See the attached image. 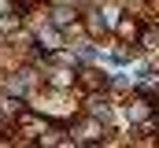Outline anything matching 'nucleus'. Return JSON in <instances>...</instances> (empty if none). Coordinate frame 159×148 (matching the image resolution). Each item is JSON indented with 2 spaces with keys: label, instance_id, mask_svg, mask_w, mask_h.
Instances as JSON below:
<instances>
[{
  "label": "nucleus",
  "instance_id": "f257e3e1",
  "mask_svg": "<svg viewBox=\"0 0 159 148\" xmlns=\"http://www.w3.org/2000/svg\"><path fill=\"white\" fill-rule=\"evenodd\" d=\"M148 96H144V93H141V96H133V100H129V108H126V115H129V122H144V118H148Z\"/></svg>",
  "mask_w": 159,
  "mask_h": 148
},
{
  "label": "nucleus",
  "instance_id": "f03ea898",
  "mask_svg": "<svg viewBox=\"0 0 159 148\" xmlns=\"http://www.w3.org/2000/svg\"><path fill=\"white\" fill-rule=\"evenodd\" d=\"M19 126H22L30 137H37V133H44V126H48V122L37 118V115H30V111H22V115H19Z\"/></svg>",
  "mask_w": 159,
  "mask_h": 148
},
{
  "label": "nucleus",
  "instance_id": "7ed1b4c3",
  "mask_svg": "<svg viewBox=\"0 0 159 148\" xmlns=\"http://www.w3.org/2000/svg\"><path fill=\"white\" fill-rule=\"evenodd\" d=\"M115 30H119L122 41H129V44H133V41L141 37V22H137V19H119V26H115Z\"/></svg>",
  "mask_w": 159,
  "mask_h": 148
},
{
  "label": "nucleus",
  "instance_id": "20e7f679",
  "mask_svg": "<svg viewBox=\"0 0 159 148\" xmlns=\"http://www.w3.org/2000/svg\"><path fill=\"white\" fill-rule=\"evenodd\" d=\"M48 85H52V89H70V85H78V74H70V71H52Z\"/></svg>",
  "mask_w": 159,
  "mask_h": 148
},
{
  "label": "nucleus",
  "instance_id": "39448f33",
  "mask_svg": "<svg viewBox=\"0 0 159 148\" xmlns=\"http://www.w3.org/2000/svg\"><path fill=\"white\" fill-rule=\"evenodd\" d=\"M37 41L44 44V52H59V44H63V41H59V34H56V30H48V26L37 34Z\"/></svg>",
  "mask_w": 159,
  "mask_h": 148
},
{
  "label": "nucleus",
  "instance_id": "423d86ee",
  "mask_svg": "<svg viewBox=\"0 0 159 148\" xmlns=\"http://www.w3.org/2000/svg\"><path fill=\"white\" fill-rule=\"evenodd\" d=\"M89 115H93V118H104V122L111 118V111H107V104H104V100H89Z\"/></svg>",
  "mask_w": 159,
  "mask_h": 148
},
{
  "label": "nucleus",
  "instance_id": "0eeeda50",
  "mask_svg": "<svg viewBox=\"0 0 159 148\" xmlns=\"http://www.w3.org/2000/svg\"><path fill=\"white\" fill-rule=\"evenodd\" d=\"M52 22H56V26H67V22L74 26V11H67V7H56V11H52Z\"/></svg>",
  "mask_w": 159,
  "mask_h": 148
},
{
  "label": "nucleus",
  "instance_id": "6e6552de",
  "mask_svg": "<svg viewBox=\"0 0 159 148\" xmlns=\"http://www.w3.org/2000/svg\"><path fill=\"white\" fill-rule=\"evenodd\" d=\"M11 30H19V15L11 11V15H0V34H11Z\"/></svg>",
  "mask_w": 159,
  "mask_h": 148
},
{
  "label": "nucleus",
  "instance_id": "1a4fd4ad",
  "mask_svg": "<svg viewBox=\"0 0 159 148\" xmlns=\"http://www.w3.org/2000/svg\"><path fill=\"white\" fill-rule=\"evenodd\" d=\"M22 89H26V74H15V78H7V93H15V96H19Z\"/></svg>",
  "mask_w": 159,
  "mask_h": 148
},
{
  "label": "nucleus",
  "instance_id": "9d476101",
  "mask_svg": "<svg viewBox=\"0 0 159 148\" xmlns=\"http://www.w3.org/2000/svg\"><path fill=\"white\" fill-rule=\"evenodd\" d=\"M100 133H104V130H100L96 122H85V126H81V141H96Z\"/></svg>",
  "mask_w": 159,
  "mask_h": 148
},
{
  "label": "nucleus",
  "instance_id": "9b49d317",
  "mask_svg": "<svg viewBox=\"0 0 159 148\" xmlns=\"http://www.w3.org/2000/svg\"><path fill=\"white\" fill-rule=\"evenodd\" d=\"M104 81H107V78L100 71H85V85H104Z\"/></svg>",
  "mask_w": 159,
  "mask_h": 148
},
{
  "label": "nucleus",
  "instance_id": "f8f14e48",
  "mask_svg": "<svg viewBox=\"0 0 159 148\" xmlns=\"http://www.w3.org/2000/svg\"><path fill=\"white\" fill-rule=\"evenodd\" d=\"M104 26H119V11L115 7H104Z\"/></svg>",
  "mask_w": 159,
  "mask_h": 148
},
{
  "label": "nucleus",
  "instance_id": "ddd939ff",
  "mask_svg": "<svg viewBox=\"0 0 159 148\" xmlns=\"http://www.w3.org/2000/svg\"><path fill=\"white\" fill-rule=\"evenodd\" d=\"M11 11H15V4L11 0H0V15H11Z\"/></svg>",
  "mask_w": 159,
  "mask_h": 148
}]
</instances>
